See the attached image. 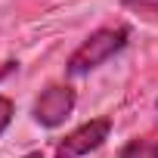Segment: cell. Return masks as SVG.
<instances>
[{
	"mask_svg": "<svg viewBox=\"0 0 158 158\" xmlns=\"http://www.w3.org/2000/svg\"><path fill=\"white\" fill-rule=\"evenodd\" d=\"M74 109V90L71 87H62V84H53L47 87L37 102H34V121L40 127H59Z\"/></svg>",
	"mask_w": 158,
	"mask_h": 158,
	"instance_id": "3",
	"label": "cell"
},
{
	"mask_svg": "<svg viewBox=\"0 0 158 158\" xmlns=\"http://www.w3.org/2000/svg\"><path fill=\"white\" fill-rule=\"evenodd\" d=\"M25 158H44V155H40V152H31V155H25Z\"/></svg>",
	"mask_w": 158,
	"mask_h": 158,
	"instance_id": "7",
	"label": "cell"
},
{
	"mask_svg": "<svg viewBox=\"0 0 158 158\" xmlns=\"http://www.w3.org/2000/svg\"><path fill=\"white\" fill-rule=\"evenodd\" d=\"M112 133V121L109 118H96V121H87L84 127H77L74 133H68L59 146H56V158H81L93 149H99Z\"/></svg>",
	"mask_w": 158,
	"mask_h": 158,
	"instance_id": "2",
	"label": "cell"
},
{
	"mask_svg": "<svg viewBox=\"0 0 158 158\" xmlns=\"http://www.w3.org/2000/svg\"><path fill=\"white\" fill-rule=\"evenodd\" d=\"M118 158H158V139H133L121 149Z\"/></svg>",
	"mask_w": 158,
	"mask_h": 158,
	"instance_id": "4",
	"label": "cell"
},
{
	"mask_svg": "<svg viewBox=\"0 0 158 158\" xmlns=\"http://www.w3.org/2000/svg\"><path fill=\"white\" fill-rule=\"evenodd\" d=\"M127 28L124 25H118V28H99V31H93L81 47H77L74 53H71V59H68V65H65V71L68 74H87V71H93V68H99L102 62H109L118 50H124V44H127Z\"/></svg>",
	"mask_w": 158,
	"mask_h": 158,
	"instance_id": "1",
	"label": "cell"
},
{
	"mask_svg": "<svg viewBox=\"0 0 158 158\" xmlns=\"http://www.w3.org/2000/svg\"><path fill=\"white\" fill-rule=\"evenodd\" d=\"M127 10H136V13H146V16H155L158 19V0H121Z\"/></svg>",
	"mask_w": 158,
	"mask_h": 158,
	"instance_id": "5",
	"label": "cell"
},
{
	"mask_svg": "<svg viewBox=\"0 0 158 158\" xmlns=\"http://www.w3.org/2000/svg\"><path fill=\"white\" fill-rule=\"evenodd\" d=\"M10 121H13V102L6 96H0V133L10 127Z\"/></svg>",
	"mask_w": 158,
	"mask_h": 158,
	"instance_id": "6",
	"label": "cell"
}]
</instances>
